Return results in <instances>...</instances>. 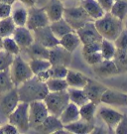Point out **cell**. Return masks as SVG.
<instances>
[{
	"label": "cell",
	"mask_w": 127,
	"mask_h": 134,
	"mask_svg": "<svg viewBox=\"0 0 127 134\" xmlns=\"http://www.w3.org/2000/svg\"><path fill=\"white\" fill-rule=\"evenodd\" d=\"M16 87L19 100L28 103L35 100H43L49 92L46 83L40 81L35 76L25 81Z\"/></svg>",
	"instance_id": "6da1fadb"
},
{
	"label": "cell",
	"mask_w": 127,
	"mask_h": 134,
	"mask_svg": "<svg viewBox=\"0 0 127 134\" xmlns=\"http://www.w3.org/2000/svg\"><path fill=\"white\" fill-rule=\"evenodd\" d=\"M94 25L102 39L114 41L124 28L123 21L116 18L110 12H105L102 17L94 21Z\"/></svg>",
	"instance_id": "7a4b0ae2"
},
{
	"label": "cell",
	"mask_w": 127,
	"mask_h": 134,
	"mask_svg": "<svg viewBox=\"0 0 127 134\" xmlns=\"http://www.w3.org/2000/svg\"><path fill=\"white\" fill-rule=\"evenodd\" d=\"M10 76L15 86H18L22 82L33 77V72L30 69L28 62H26L20 55L14 56L13 62L9 68Z\"/></svg>",
	"instance_id": "3957f363"
},
{
	"label": "cell",
	"mask_w": 127,
	"mask_h": 134,
	"mask_svg": "<svg viewBox=\"0 0 127 134\" xmlns=\"http://www.w3.org/2000/svg\"><path fill=\"white\" fill-rule=\"evenodd\" d=\"M43 101L47 106L49 113L59 117L63 112V110L69 104L70 98H69V94L67 91H55V92L49 91Z\"/></svg>",
	"instance_id": "277c9868"
},
{
	"label": "cell",
	"mask_w": 127,
	"mask_h": 134,
	"mask_svg": "<svg viewBox=\"0 0 127 134\" xmlns=\"http://www.w3.org/2000/svg\"><path fill=\"white\" fill-rule=\"evenodd\" d=\"M8 122L13 124L19 132H28L30 129L29 123V103L20 101L15 109L8 116Z\"/></svg>",
	"instance_id": "5b68a950"
},
{
	"label": "cell",
	"mask_w": 127,
	"mask_h": 134,
	"mask_svg": "<svg viewBox=\"0 0 127 134\" xmlns=\"http://www.w3.org/2000/svg\"><path fill=\"white\" fill-rule=\"evenodd\" d=\"M63 17L75 31L84 26L85 23L94 21L90 18V16L86 13V11L81 5L74 7H65Z\"/></svg>",
	"instance_id": "8992f818"
},
{
	"label": "cell",
	"mask_w": 127,
	"mask_h": 134,
	"mask_svg": "<svg viewBox=\"0 0 127 134\" xmlns=\"http://www.w3.org/2000/svg\"><path fill=\"white\" fill-rule=\"evenodd\" d=\"M50 114L45 102L43 100H35L29 102V123L30 128H36L40 125L48 115Z\"/></svg>",
	"instance_id": "52a82bcc"
},
{
	"label": "cell",
	"mask_w": 127,
	"mask_h": 134,
	"mask_svg": "<svg viewBox=\"0 0 127 134\" xmlns=\"http://www.w3.org/2000/svg\"><path fill=\"white\" fill-rule=\"evenodd\" d=\"M27 11H28V17L25 26L29 30L33 31L35 29L41 28L50 24V21L48 19V16L43 9V7L37 8L33 6V7H29Z\"/></svg>",
	"instance_id": "ba28073f"
},
{
	"label": "cell",
	"mask_w": 127,
	"mask_h": 134,
	"mask_svg": "<svg viewBox=\"0 0 127 134\" xmlns=\"http://www.w3.org/2000/svg\"><path fill=\"white\" fill-rule=\"evenodd\" d=\"M19 100L17 87L15 86L12 90L0 93V112L3 115H8L15 109Z\"/></svg>",
	"instance_id": "9c48e42d"
},
{
	"label": "cell",
	"mask_w": 127,
	"mask_h": 134,
	"mask_svg": "<svg viewBox=\"0 0 127 134\" xmlns=\"http://www.w3.org/2000/svg\"><path fill=\"white\" fill-rule=\"evenodd\" d=\"M49 62L53 65H62L69 67L73 61V53L62 47L61 45H57L53 48L49 49Z\"/></svg>",
	"instance_id": "30bf717a"
},
{
	"label": "cell",
	"mask_w": 127,
	"mask_h": 134,
	"mask_svg": "<svg viewBox=\"0 0 127 134\" xmlns=\"http://www.w3.org/2000/svg\"><path fill=\"white\" fill-rule=\"evenodd\" d=\"M32 33L34 36V41L40 43L46 48L51 49L59 45V39L54 35L49 25L35 29L32 31Z\"/></svg>",
	"instance_id": "8fae6325"
},
{
	"label": "cell",
	"mask_w": 127,
	"mask_h": 134,
	"mask_svg": "<svg viewBox=\"0 0 127 134\" xmlns=\"http://www.w3.org/2000/svg\"><path fill=\"white\" fill-rule=\"evenodd\" d=\"M78 36L80 37L81 44H87L91 42H101L102 37L97 31V29L94 25V21H90L85 23L84 26L75 30Z\"/></svg>",
	"instance_id": "7c38bea8"
},
{
	"label": "cell",
	"mask_w": 127,
	"mask_h": 134,
	"mask_svg": "<svg viewBox=\"0 0 127 134\" xmlns=\"http://www.w3.org/2000/svg\"><path fill=\"white\" fill-rule=\"evenodd\" d=\"M106 90H107V87L104 85L100 83L99 81H93L91 79H89L86 85L84 86V91L89 98V101L93 102L96 105L101 103V97Z\"/></svg>",
	"instance_id": "4fadbf2b"
},
{
	"label": "cell",
	"mask_w": 127,
	"mask_h": 134,
	"mask_svg": "<svg viewBox=\"0 0 127 134\" xmlns=\"http://www.w3.org/2000/svg\"><path fill=\"white\" fill-rule=\"evenodd\" d=\"M34 129L41 133H59L64 129V124L58 116L49 114L42 123Z\"/></svg>",
	"instance_id": "5bb4252c"
},
{
	"label": "cell",
	"mask_w": 127,
	"mask_h": 134,
	"mask_svg": "<svg viewBox=\"0 0 127 134\" xmlns=\"http://www.w3.org/2000/svg\"><path fill=\"white\" fill-rule=\"evenodd\" d=\"M12 38L14 39L21 50L28 48L34 42L33 33L26 26H16L14 32L12 34Z\"/></svg>",
	"instance_id": "9a60e30c"
},
{
	"label": "cell",
	"mask_w": 127,
	"mask_h": 134,
	"mask_svg": "<svg viewBox=\"0 0 127 134\" xmlns=\"http://www.w3.org/2000/svg\"><path fill=\"white\" fill-rule=\"evenodd\" d=\"M98 116L104 121L109 132H114V128L116 127L119 120L122 117V113L110 107H101L97 112Z\"/></svg>",
	"instance_id": "2e32d148"
},
{
	"label": "cell",
	"mask_w": 127,
	"mask_h": 134,
	"mask_svg": "<svg viewBox=\"0 0 127 134\" xmlns=\"http://www.w3.org/2000/svg\"><path fill=\"white\" fill-rule=\"evenodd\" d=\"M101 102L108 105L127 106V94L107 87V90L102 94Z\"/></svg>",
	"instance_id": "e0dca14e"
},
{
	"label": "cell",
	"mask_w": 127,
	"mask_h": 134,
	"mask_svg": "<svg viewBox=\"0 0 127 134\" xmlns=\"http://www.w3.org/2000/svg\"><path fill=\"white\" fill-rule=\"evenodd\" d=\"M43 9L46 12L48 19L51 23L63 18L65 6L64 2H62L61 0H49V2L43 7Z\"/></svg>",
	"instance_id": "ac0fdd59"
},
{
	"label": "cell",
	"mask_w": 127,
	"mask_h": 134,
	"mask_svg": "<svg viewBox=\"0 0 127 134\" xmlns=\"http://www.w3.org/2000/svg\"><path fill=\"white\" fill-rule=\"evenodd\" d=\"M95 123L89 122L85 120L80 119L75 120L74 122L68 123L64 125V129L67 130L69 133H75V134H87L91 133L93 130Z\"/></svg>",
	"instance_id": "d6986e66"
},
{
	"label": "cell",
	"mask_w": 127,
	"mask_h": 134,
	"mask_svg": "<svg viewBox=\"0 0 127 134\" xmlns=\"http://www.w3.org/2000/svg\"><path fill=\"white\" fill-rule=\"evenodd\" d=\"M92 67H93L94 74L100 77H112L119 74L113 60H102L97 65Z\"/></svg>",
	"instance_id": "ffe728a7"
},
{
	"label": "cell",
	"mask_w": 127,
	"mask_h": 134,
	"mask_svg": "<svg viewBox=\"0 0 127 134\" xmlns=\"http://www.w3.org/2000/svg\"><path fill=\"white\" fill-rule=\"evenodd\" d=\"M80 44H81L80 39L75 31H71L59 39V45H61L62 47H64L71 53H74L80 47Z\"/></svg>",
	"instance_id": "44dd1931"
},
{
	"label": "cell",
	"mask_w": 127,
	"mask_h": 134,
	"mask_svg": "<svg viewBox=\"0 0 127 134\" xmlns=\"http://www.w3.org/2000/svg\"><path fill=\"white\" fill-rule=\"evenodd\" d=\"M59 118L61 119L62 123L64 125L80 119V116L79 106L70 101L69 104L66 106V108L63 110V112L61 113V115L59 116Z\"/></svg>",
	"instance_id": "7402d4cb"
},
{
	"label": "cell",
	"mask_w": 127,
	"mask_h": 134,
	"mask_svg": "<svg viewBox=\"0 0 127 134\" xmlns=\"http://www.w3.org/2000/svg\"><path fill=\"white\" fill-rule=\"evenodd\" d=\"M81 6L92 20H97L105 13L96 0H81Z\"/></svg>",
	"instance_id": "603a6c76"
},
{
	"label": "cell",
	"mask_w": 127,
	"mask_h": 134,
	"mask_svg": "<svg viewBox=\"0 0 127 134\" xmlns=\"http://www.w3.org/2000/svg\"><path fill=\"white\" fill-rule=\"evenodd\" d=\"M66 81L68 82L69 87H75V88H84L89 81V77L80 72H75L69 70L67 74Z\"/></svg>",
	"instance_id": "cb8c5ba5"
},
{
	"label": "cell",
	"mask_w": 127,
	"mask_h": 134,
	"mask_svg": "<svg viewBox=\"0 0 127 134\" xmlns=\"http://www.w3.org/2000/svg\"><path fill=\"white\" fill-rule=\"evenodd\" d=\"M49 26H50V28H51L52 32L54 33V35H55L58 39L62 38L64 35L70 33L71 31H75V30L71 27V25L64 19V17L61 18V19L57 20V21L51 22V23L49 24Z\"/></svg>",
	"instance_id": "d4e9b609"
},
{
	"label": "cell",
	"mask_w": 127,
	"mask_h": 134,
	"mask_svg": "<svg viewBox=\"0 0 127 134\" xmlns=\"http://www.w3.org/2000/svg\"><path fill=\"white\" fill-rule=\"evenodd\" d=\"M26 53L29 55L30 59H48L49 58V49L43 45L34 41L33 43L25 49Z\"/></svg>",
	"instance_id": "484cf974"
},
{
	"label": "cell",
	"mask_w": 127,
	"mask_h": 134,
	"mask_svg": "<svg viewBox=\"0 0 127 134\" xmlns=\"http://www.w3.org/2000/svg\"><path fill=\"white\" fill-rule=\"evenodd\" d=\"M80 110V116L81 119L95 123V113L97 110V105L94 104L91 101H87L86 103L80 105L79 107Z\"/></svg>",
	"instance_id": "4316f807"
},
{
	"label": "cell",
	"mask_w": 127,
	"mask_h": 134,
	"mask_svg": "<svg viewBox=\"0 0 127 134\" xmlns=\"http://www.w3.org/2000/svg\"><path fill=\"white\" fill-rule=\"evenodd\" d=\"M68 94L70 101L75 103L80 107V105L85 104L89 101V98L85 93L84 88H75V87H68Z\"/></svg>",
	"instance_id": "83f0119b"
},
{
	"label": "cell",
	"mask_w": 127,
	"mask_h": 134,
	"mask_svg": "<svg viewBox=\"0 0 127 134\" xmlns=\"http://www.w3.org/2000/svg\"><path fill=\"white\" fill-rule=\"evenodd\" d=\"M11 18L13 20L16 26H25L27 22V17H28V11L25 6L19 5L14 8H12L11 11Z\"/></svg>",
	"instance_id": "f1b7e54d"
},
{
	"label": "cell",
	"mask_w": 127,
	"mask_h": 134,
	"mask_svg": "<svg viewBox=\"0 0 127 134\" xmlns=\"http://www.w3.org/2000/svg\"><path fill=\"white\" fill-rule=\"evenodd\" d=\"M116 52V47L113 41L102 39L100 42V54L103 60H112Z\"/></svg>",
	"instance_id": "f546056e"
},
{
	"label": "cell",
	"mask_w": 127,
	"mask_h": 134,
	"mask_svg": "<svg viewBox=\"0 0 127 134\" xmlns=\"http://www.w3.org/2000/svg\"><path fill=\"white\" fill-rule=\"evenodd\" d=\"M112 60L117 68L118 72H127V50L116 49V52Z\"/></svg>",
	"instance_id": "4dcf8cb0"
},
{
	"label": "cell",
	"mask_w": 127,
	"mask_h": 134,
	"mask_svg": "<svg viewBox=\"0 0 127 134\" xmlns=\"http://www.w3.org/2000/svg\"><path fill=\"white\" fill-rule=\"evenodd\" d=\"M109 12L114 15L116 18L123 21L127 16V0L115 1Z\"/></svg>",
	"instance_id": "1f68e13d"
},
{
	"label": "cell",
	"mask_w": 127,
	"mask_h": 134,
	"mask_svg": "<svg viewBox=\"0 0 127 134\" xmlns=\"http://www.w3.org/2000/svg\"><path fill=\"white\" fill-rule=\"evenodd\" d=\"M15 28H16V25L13 22L11 16L0 19V36L2 38L12 36Z\"/></svg>",
	"instance_id": "d6a6232c"
},
{
	"label": "cell",
	"mask_w": 127,
	"mask_h": 134,
	"mask_svg": "<svg viewBox=\"0 0 127 134\" xmlns=\"http://www.w3.org/2000/svg\"><path fill=\"white\" fill-rule=\"evenodd\" d=\"M13 87H15V86L10 76L9 68L0 71V93L10 91Z\"/></svg>",
	"instance_id": "836d02e7"
},
{
	"label": "cell",
	"mask_w": 127,
	"mask_h": 134,
	"mask_svg": "<svg viewBox=\"0 0 127 134\" xmlns=\"http://www.w3.org/2000/svg\"><path fill=\"white\" fill-rule=\"evenodd\" d=\"M46 86L48 87L49 91H63L68 90V82H67L66 79H57V77H51L46 82Z\"/></svg>",
	"instance_id": "e575fe53"
},
{
	"label": "cell",
	"mask_w": 127,
	"mask_h": 134,
	"mask_svg": "<svg viewBox=\"0 0 127 134\" xmlns=\"http://www.w3.org/2000/svg\"><path fill=\"white\" fill-rule=\"evenodd\" d=\"M28 64L34 76L37 75L38 72L50 69L51 67V63L49 62L48 59H30Z\"/></svg>",
	"instance_id": "d590c367"
},
{
	"label": "cell",
	"mask_w": 127,
	"mask_h": 134,
	"mask_svg": "<svg viewBox=\"0 0 127 134\" xmlns=\"http://www.w3.org/2000/svg\"><path fill=\"white\" fill-rule=\"evenodd\" d=\"M2 50H4L5 52L11 54L13 56L19 55L20 52H21V49L19 48V46L15 42L14 39L12 38V36L3 38V41H2Z\"/></svg>",
	"instance_id": "8d00e7d4"
},
{
	"label": "cell",
	"mask_w": 127,
	"mask_h": 134,
	"mask_svg": "<svg viewBox=\"0 0 127 134\" xmlns=\"http://www.w3.org/2000/svg\"><path fill=\"white\" fill-rule=\"evenodd\" d=\"M49 72H50L51 77L66 79L69 69L66 66H62V65H53L49 69Z\"/></svg>",
	"instance_id": "74e56055"
},
{
	"label": "cell",
	"mask_w": 127,
	"mask_h": 134,
	"mask_svg": "<svg viewBox=\"0 0 127 134\" xmlns=\"http://www.w3.org/2000/svg\"><path fill=\"white\" fill-rule=\"evenodd\" d=\"M14 56L5 52L4 50H0V71L10 68L13 62Z\"/></svg>",
	"instance_id": "f35d334b"
},
{
	"label": "cell",
	"mask_w": 127,
	"mask_h": 134,
	"mask_svg": "<svg viewBox=\"0 0 127 134\" xmlns=\"http://www.w3.org/2000/svg\"><path fill=\"white\" fill-rule=\"evenodd\" d=\"M113 43L115 45L116 49L127 50V29H122V31L118 35L117 38L113 41Z\"/></svg>",
	"instance_id": "ab89813d"
},
{
	"label": "cell",
	"mask_w": 127,
	"mask_h": 134,
	"mask_svg": "<svg viewBox=\"0 0 127 134\" xmlns=\"http://www.w3.org/2000/svg\"><path fill=\"white\" fill-rule=\"evenodd\" d=\"M82 56H84L85 61L90 66H95V65H97L98 63H100L103 60V58L101 56L100 52H95V53H90V54H82Z\"/></svg>",
	"instance_id": "60d3db41"
},
{
	"label": "cell",
	"mask_w": 127,
	"mask_h": 134,
	"mask_svg": "<svg viewBox=\"0 0 127 134\" xmlns=\"http://www.w3.org/2000/svg\"><path fill=\"white\" fill-rule=\"evenodd\" d=\"M100 52V42H91V43L84 44L82 46V54H90Z\"/></svg>",
	"instance_id": "b9f144b4"
},
{
	"label": "cell",
	"mask_w": 127,
	"mask_h": 134,
	"mask_svg": "<svg viewBox=\"0 0 127 134\" xmlns=\"http://www.w3.org/2000/svg\"><path fill=\"white\" fill-rule=\"evenodd\" d=\"M114 133L127 134V115L123 114L121 119L119 120L116 127L114 128Z\"/></svg>",
	"instance_id": "7bdbcfd3"
},
{
	"label": "cell",
	"mask_w": 127,
	"mask_h": 134,
	"mask_svg": "<svg viewBox=\"0 0 127 134\" xmlns=\"http://www.w3.org/2000/svg\"><path fill=\"white\" fill-rule=\"evenodd\" d=\"M12 11V5L0 2V19L9 17Z\"/></svg>",
	"instance_id": "ee69618b"
},
{
	"label": "cell",
	"mask_w": 127,
	"mask_h": 134,
	"mask_svg": "<svg viewBox=\"0 0 127 134\" xmlns=\"http://www.w3.org/2000/svg\"><path fill=\"white\" fill-rule=\"evenodd\" d=\"M0 133L1 134H17L19 133L18 129L11 123H6V124L0 126Z\"/></svg>",
	"instance_id": "f6af8a7d"
},
{
	"label": "cell",
	"mask_w": 127,
	"mask_h": 134,
	"mask_svg": "<svg viewBox=\"0 0 127 134\" xmlns=\"http://www.w3.org/2000/svg\"><path fill=\"white\" fill-rule=\"evenodd\" d=\"M98 2V4L101 6V8L105 11V12H109L111 7H112L114 1L113 0H96Z\"/></svg>",
	"instance_id": "bcb514c9"
},
{
	"label": "cell",
	"mask_w": 127,
	"mask_h": 134,
	"mask_svg": "<svg viewBox=\"0 0 127 134\" xmlns=\"http://www.w3.org/2000/svg\"><path fill=\"white\" fill-rule=\"evenodd\" d=\"M35 77H37L40 81H42V82H46L49 79H51V75H50L49 69H48V70H45V71H42V72H38L37 75H35Z\"/></svg>",
	"instance_id": "7dc6e473"
},
{
	"label": "cell",
	"mask_w": 127,
	"mask_h": 134,
	"mask_svg": "<svg viewBox=\"0 0 127 134\" xmlns=\"http://www.w3.org/2000/svg\"><path fill=\"white\" fill-rule=\"evenodd\" d=\"M20 3H22V5H24L25 7H33L36 6L37 4V0H18Z\"/></svg>",
	"instance_id": "c3c4849f"
},
{
	"label": "cell",
	"mask_w": 127,
	"mask_h": 134,
	"mask_svg": "<svg viewBox=\"0 0 127 134\" xmlns=\"http://www.w3.org/2000/svg\"><path fill=\"white\" fill-rule=\"evenodd\" d=\"M16 1H17V0H0V2L6 3V4H10V5H13Z\"/></svg>",
	"instance_id": "681fc988"
},
{
	"label": "cell",
	"mask_w": 127,
	"mask_h": 134,
	"mask_svg": "<svg viewBox=\"0 0 127 134\" xmlns=\"http://www.w3.org/2000/svg\"><path fill=\"white\" fill-rule=\"evenodd\" d=\"M123 25L125 26V29H127V16L125 17V19L123 20Z\"/></svg>",
	"instance_id": "f907efd6"
},
{
	"label": "cell",
	"mask_w": 127,
	"mask_h": 134,
	"mask_svg": "<svg viewBox=\"0 0 127 134\" xmlns=\"http://www.w3.org/2000/svg\"><path fill=\"white\" fill-rule=\"evenodd\" d=\"M2 41H3V38L0 36V50H2Z\"/></svg>",
	"instance_id": "816d5d0a"
},
{
	"label": "cell",
	"mask_w": 127,
	"mask_h": 134,
	"mask_svg": "<svg viewBox=\"0 0 127 134\" xmlns=\"http://www.w3.org/2000/svg\"><path fill=\"white\" fill-rule=\"evenodd\" d=\"M62 2H65V1H66V0H61Z\"/></svg>",
	"instance_id": "f5cc1de1"
},
{
	"label": "cell",
	"mask_w": 127,
	"mask_h": 134,
	"mask_svg": "<svg viewBox=\"0 0 127 134\" xmlns=\"http://www.w3.org/2000/svg\"><path fill=\"white\" fill-rule=\"evenodd\" d=\"M113 1H114V2H115V1H119V0H113Z\"/></svg>",
	"instance_id": "db71d44e"
},
{
	"label": "cell",
	"mask_w": 127,
	"mask_h": 134,
	"mask_svg": "<svg viewBox=\"0 0 127 134\" xmlns=\"http://www.w3.org/2000/svg\"><path fill=\"white\" fill-rule=\"evenodd\" d=\"M75 1H81V0H75Z\"/></svg>",
	"instance_id": "11a10c76"
}]
</instances>
